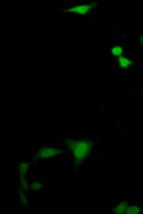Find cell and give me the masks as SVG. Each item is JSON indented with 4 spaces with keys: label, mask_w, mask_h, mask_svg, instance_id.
Segmentation results:
<instances>
[{
    "label": "cell",
    "mask_w": 143,
    "mask_h": 214,
    "mask_svg": "<svg viewBox=\"0 0 143 214\" xmlns=\"http://www.w3.org/2000/svg\"><path fill=\"white\" fill-rule=\"evenodd\" d=\"M21 184H22L23 189H24L27 192H29V190L28 188V183H27V181L25 180L24 177H21Z\"/></svg>",
    "instance_id": "11"
},
{
    "label": "cell",
    "mask_w": 143,
    "mask_h": 214,
    "mask_svg": "<svg viewBox=\"0 0 143 214\" xmlns=\"http://www.w3.org/2000/svg\"><path fill=\"white\" fill-rule=\"evenodd\" d=\"M65 142L75 158L76 164H80L86 159L89 156V153L94 146V143L91 141L85 139L72 140L67 139L65 140Z\"/></svg>",
    "instance_id": "1"
},
{
    "label": "cell",
    "mask_w": 143,
    "mask_h": 214,
    "mask_svg": "<svg viewBox=\"0 0 143 214\" xmlns=\"http://www.w3.org/2000/svg\"><path fill=\"white\" fill-rule=\"evenodd\" d=\"M62 153H64V151L59 149V148L42 147L37 151L35 156L36 159H43V158H52L61 154Z\"/></svg>",
    "instance_id": "2"
},
{
    "label": "cell",
    "mask_w": 143,
    "mask_h": 214,
    "mask_svg": "<svg viewBox=\"0 0 143 214\" xmlns=\"http://www.w3.org/2000/svg\"><path fill=\"white\" fill-rule=\"evenodd\" d=\"M29 168V164L28 163H21V164H18V171H19V173L20 177H24L25 174H26L27 170Z\"/></svg>",
    "instance_id": "6"
},
{
    "label": "cell",
    "mask_w": 143,
    "mask_h": 214,
    "mask_svg": "<svg viewBox=\"0 0 143 214\" xmlns=\"http://www.w3.org/2000/svg\"><path fill=\"white\" fill-rule=\"evenodd\" d=\"M19 190H20V198L21 200V202H22V203L23 205L26 206L27 208H29V206H28V201H27V199L26 196H25L24 192L23 191V190L21 189L20 188H19Z\"/></svg>",
    "instance_id": "9"
},
{
    "label": "cell",
    "mask_w": 143,
    "mask_h": 214,
    "mask_svg": "<svg viewBox=\"0 0 143 214\" xmlns=\"http://www.w3.org/2000/svg\"><path fill=\"white\" fill-rule=\"evenodd\" d=\"M123 53V48L122 46H115L111 49V54L115 57H120Z\"/></svg>",
    "instance_id": "7"
},
{
    "label": "cell",
    "mask_w": 143,
    "mask_h": 214,
    "mask_svg": "<svg viewBox=\"0 0 143 214\" xmlns=\"http://www.w3.org/2000/svg\"><path fill=\"white\" fill-rule=\"evenodd\" d=\"M142 209L138 206H128L126 208V214H137L142 211Z\"/></svg>",
    "instance_id": "8"
},
{
    "label": "cell",
    "mask_w": 143,
    "mask_h": 214,
    "mask_svg": "<svg viewBox=\"0 0 143 214\" xmlns=\"http://www.w3.org/2000/svg\"><path fill=\"white\" fill-rule=\"evenodd\" d=\"M97 6H98L97 3H91L89 4H84V5H75L70 9L63 10V11L77 14V15H85L88 14L92 9H94Z\"/></svg>",
    "instance_id": "3"
},
{
    "label": "cell",
    "mask_w": 143,
    "mask_h": 214,
    "mask_svg": "<svg viewBox=\"0 0 143 214\" xmlns=\"http://www.w3.org/2000/svg\"><path fill=\"white\" fill-rule=\"evenodd\" d=\"M41 187H42V185H41L39 181H34V182L32 183L30 186L31 189L34 190H40Z\"/></svg>",
    "instance_id": "10"
},
{
    "label": "cell",
    "mask_w": 143,
    "mask_h": 214,
    "mask_svg": "<svg viewBox=\"0 0 143 214\" xmlns=\"http://www.w3.org/2000/svg\"><path fill=\"white\" fill-rule=\"evenodd\" d=\"M117 61L119 63V68L127 69L130 65H132V62L129 59V58L126 57H123V56H120L117 58Z\"/></svg>",
    "instance_id": "4"
},
{
    "label": "cell",
    "mask_w": 143,
    "mask_h": 214,
    "mask_svg": "<svg viewBox=\"0 0 143 214\" xmlns=\"http://www.w3.org/2000/svg\"><path fill=\"white\" fill-rule=\"evenodd\" d=\"M128 206V203L127 201H123L118 204L116 207L113 208L112 209V211L113 213H116V214H121L125 213L127 207Z\"/></svg>",
    "instance_id": "5"
},
{
    "label": "cell",
    "mask_w": 143,
    "mask_h": 214,
    "mask_svg": "<svg viewBox=\"0 0 143 214\" xmlns=\"http://www.w3.org/2000/svg\"><path fill=\"white\" fill-rule=\"evenodd\" d=\"M140 44H141V45H143V35L140 36Z\"/></svg>",
    "instance_id": "12"
}]
</instances>
